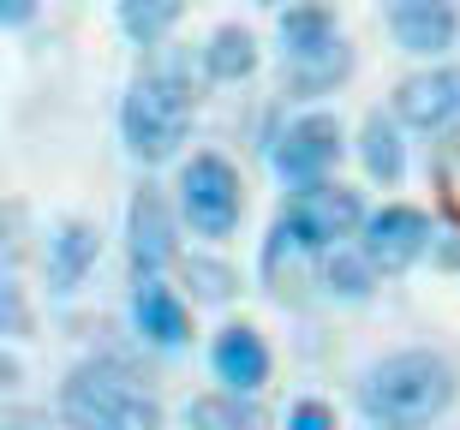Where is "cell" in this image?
<instances>
[{
	"mask_svg": "<svg viewBox=\"0 0 460 430\" xmlns=\"http://www.w3.org/2000/svg\"><path fill=\"white\" fill-rule=\"evenodd\" d=\"M18 258H24V209L6 204L0 209V269H13Z\"/></svg>",
	"mask_w": 460,
	"mask_h": 430,
	"instance_id": "23",
	"label": "cell"
},
{
	"mask_svg": "<svg viewBox=\"0 0 460 430\" xmlns=\"http://www.w3.org/2000/svg\"><path fill=\"white\" fill-rule=\"evenodd\" d=\"M430 215L412 204H383V209H365L358 222V251L371 258L376 276H407L412 263L430 251Z\"/></svg>",
	"mask_w": 460,
	"mask_h": 430,
	"instance_id": "7",
	"label": "cell"
},
{
	"mask_svg": "<svg viewBox=\"0 0 460 430\" xmlns=\"http://www.w3.org/2000/svg\"><path fill=\"white\" fill-rule=\"evenodd\" d=\"M209 364H216V377L227 389H239V395H257L270 382V347H263V335L252 323H227L216 335V347H209Z\"/></svg>",
	"mask_w": 460,
	"mask_h": 430,
	"instance_id": "13",
	"label": "cell"
},
{
	"mask_svg": "<svg viewBox=\"0 0 460 430\" xmlns=\"http://www.w3.org/2000/svg\"><path fill=\"white\" fill-rule=\"evenodd\" d=\"M60 425L66 430H162V400L119 359H84L60 382Z\"/></svg>",
	"mask_w": 460,
	"mask_h": 430,
	"instance_id": "3",
	"label": "cell"
},
{
	"mask_svg": "<svg viewBox=\"0 0 460 430\" xmlns=\"http://www.w3.org/2000/svg\"><path fill=\"white\" fill-rule=\"evenodd\" d=\"M0 430H49L42 413H0Z\"/></svg>",
	"mask_w": 460,
	"mask_h": 430,
	"instance_id": "28",
	"label": "cell"
},
{
	"mask_svg": "<svg viewBox=\"0 0 460 430\" xmlns=\"http://www.w3.org/2000/svg\"><path fill=\"white\" fill-rule=\"evenodd\" d=\"M186 425L191 430H270V413H263L252 395L222 389V395H198V400H191Z\"/></svg>",
	"mask_w": 460,
	"mask_h": 430,
	"instance_id": "18",
	"label": "cell"
},
{
	"mask_svg": "<svg viewBox=\"0 0 460 430\" xmlns=\"http://www.w3.org/2000/svg\"><path fill=\"white\" fill-rule=\"evenodd\" d=\"M281 222L293 227L299 251H335V245L358 240V222H365V197L341 180H311V186H293L288 204H281Z\"/></svg>",
	"mask_w": 460,
	"mask_h": 430,
	"instance_id": "5",
	"label": "cell"
},
{
	"mask_svg": "<svg viewBox=\"0 0 460 430\" xmlns=\"http://www.w3.org/2000/svg\"><path fill=\"white\" fill-rule=\"evenodd\" d=\"M18 382H24V364H18L13 353H0V395H13Z\"/></svg>",
	"mask_w": 460,
	"mask_h": 430,
	"instance_id": "27",
	"label": "cell"
},
{
	"mask_svg": "<svg viewBox=\"0 0 460 430\" xmlns=\"http://www.w3.org/2000/svg\"><path fill=\"white\" fill-rule=\"evenodd\" d=\"M132 329L150 347H186L191 341V311L162 276H144V281H132Z\"/></svg>",
	"mask_w": 460,
	"mask_h": 430,
	"instance_id": "12",
	"label": "cell"
},
{
	"mask_svg": "<svg viewBox=\"0 0 460 430\" xmlns=\"http://www.w3.org/2000/svg\"><path fill=\"white\" fill-rule=\"evenodd\" d=\"M455 395H460L455 364L443 353H425V347L389 353L358 377V413L371 430H430L455 407Z\"/></svg>",
	"mask_w": 460,
	"mask_h": 430,
	"instance_id": "1",
	"label": "cell"
},
{
	"mask_svg": "<svg viewBox=\"0 0 460 430\" xmlns=\"http://www.w3.org/2000/svg\"><path fill=\"white\" fill-rule=\"evenodd\" d=\"M119 31L132 36L137 48H162L173 36V24L186 18V0H114Z\"/></svg>",
	"mask_w": 460,
	"mask_h": 430,
	"instance_id": "19",
	"label": "cell"
},
{
	"mask_svg": "<svg viewBox=\"0 0 460 430\" xmlns=\"http://www.w3.org/2000/svg\"><path fill=\"white\" fill-rule=\"evenodd\" d=\"M353 150H358V168L371 173L376 186H401V180H407V138H401V120H394V114L371 108L365 126H358Z\"/></svg>",
	"mask_w": 460,
	"mask_h": 430,
	"instance_id": "15",
	"label": "cell"
},
{
	"mask_svg": "<svg viewBox=\"0 0 460 430\" xmlns=\"http://www.w3.org/2000/svg\"><path fill=\"white\" fill-rule=\"evenodd\" d=\"M401 126L412 132H455L460 126V66H425V72H407L394 84V108H389Z\"/></svg>",
	"mask_w": 460,
	"mask_h": 430,
	"instance_id": "9",
	"label": "cell"
},
{
	"mask_svg": "<svg viewBox=\"0 0 460 430\" xmlns=\"http://www.w3.org/2000/svg\"><path fill=\"white\" fill-rule=\"evenodd\" d=\"M353 48L347 42H329L323 54H305V60H288L281 72V96H299V102H317V96H335V90L353 78Z\"/></svg>",
	"mask_w": 460,
	"mask_h": 430,
	"instance_id": "17",
	"label": "cell"
},
{
	"mask_svg": "<svg viewBox=\"0 0 460 430\" xmlns=\"http://www.w3.org/2000/svg\"><path fill=\"white\" fill-rule=\"evenodd\" d=\"M36 18V0H0V31H24Z\"/></svg>",
	"mask_w": 460,
	"mask_h": 430,
	"instance_id": "25",
	"label": "cell"
},
{
	"mask_svg": "<svg viewBox=\"0 0 460 430\" xmlns=\"http://www.w3.org/2000/svg\"><path fill=\"white\" fill-rule=\"evenodd\" d=\"M180 269H186L191 293H198V299H209V305H222V299H234V287H239V276L227 269L222 258H180Z\"/></svg>",
	"mask_w": 460,
	"mask_h": 430,
	"instance_id": "22",
	"label": "cell"
},
{
	"mask_svg": "<svg viewBox=\"0 0 460 430\" xmlns=\"http://www.w3.org/2000/svg\"><path fill=\"white\" fill-rule=\"evenodd\" d=\"M257 6H281V0H257Z\"/></svg>",
	"mask_w": 460,
	"mask_h": 430,
	"instance_id": "29",
	"label": "cell"
},
{
	"mask_svg": "<svg viewBox=\"0 0 460 430\" xmlns=\"http://www.w3.org/2000/svg\"><path fill=\"white\" fill-rule=\"evenodd\" d=\"M245 215V186H239V168L216 150H198L180 168V222L198 233V240H227Z\"/></svg>",
	"mask_w": 460,
	"mask_h": 430,
	"instance_id": "4",
	"label": "cell"
},
{
	"mask_svg": "<svg viewBox=\"0 0 460 430\" xmlns=\"http://www.w3.org/2000/svg\"><path fill=\"white\" fill-rule=\"evenodd\" d=\"M191 114H198V90H191L186 60L155 54L150 66H137V78L119 96V138L144 168H162L191 138Z\"/></svg>",
	"mask_w": 460,
	"mask_h": 430,
	"instance_id": "2",
	"label": "cell"
},
{
	"mask_svg": "<svg viewBox=\"0 0 460 430\" xmlns=\"http://www.w3.org/2000/svg\"><path fill=\"white\" fill-rule=\"evenodd\" d=\"M198 60H204L209 84H245V78H257V66H263V48H257V36L245 31V24H216L209 42L198 48Z\"/></svg>",
	"mask_w": 460,
	"mask_h": 430,
	"instance_id": "16",
	"label": "cell"
},
{
	"mask_svg": "<svg viewBox=\"0 0 460 430\" xmlns=\"http://www.w3.org/2000/svg\"><path fill=\"white\" fill-rule=\"evenodd\" d=\"M323 287L335 293V299H347V305H365V299L376 293L371 258H365L358 245H335V251H323Z\"/></svg>",
	"mask_w": 460,
	"mask_h": 430,
	"instance_id": "20",
	"label": "cell"
},
{
	"mask_svg": "<svg viewBox=\"0 0 460 430\" xmlns=\"http://www.w3.org/2000/svg\"><path fill=\"white\" fill-rule=\"evenodd\" d=\"M126 258H132V281L162 276L168 263H180V215H173L168 191L150 180L126 204Z\"/></svg>",
	"mask_w": 460,
	"mask_h": 430,
	"instance_id": "8",
	"label": "cell"
},
{
	"mask_svg": "<svg viewBox=\"0 0 460 430\" xmlns=\"http://www.w3.org/2000/svg\"><path fill=\"white\" fill-rule=\"evenodd\" d=\"M96 258H102V233H96L90 222H78V215L60 222L49 233V245H42V276H49V293H60V299L78 293V287H84V276L96 269Z\"/></svg>",
	"mask_w": 460,
	"mask_h": 430,
	"instance_id": "11",
	"label": "cell"
},
{
	"mask_svg": "<svg viewBox=\"0 0 460 430\" xmlns=\"http://www.w3.org/2000/svg\"><path fill=\"white\" fill-rule=\"evenodd\" d=\"M430 258L443 269H460V233H430Z\"/></svg>",
	"mask_w": 460,
	"mask_h": 430,
	"instance_id": "26",
	"label": "cell"
},
{
	"mask_svg": "<svg viewBox=\"0 0 460 430\" xmlns=\"http://www.w3.org/2000/svg\"><path fill=\"white\" fill-rule=\"evenodd\" d=\"M275 36H281V60H305V54H323L329 42H341V18L329 0H288Z\"/></svg>",
	"mask_w": 460,
	"mask_h": 430,
	"instance_id": "14",
	"label": "cell"
},
{
	"mask_svg": "<svg viewBox=\"0 0 460 430\" xmlns=\"http://www.w3.org/2000/svg\"><path fill=\"white\" fill-rule=\"evenodd\" d=\"M288 430H335V413H329L323 400H299L288 413Z\"/></svg>",
	"mask_w": 460,
	"mask_h": 430,
	"instance_id": "24",
	"label": "cell"
},
{
	"mask_svg": "<svg viewBox=\"0 0 460 430\" xmlns=\"http://www.w3.org/2000/svg\"><path fill=\"white\" fill-rule=\"evenodd\" d=\"M31 335H36L31 293L18 287L13 269H0V341H31Z\"/></svg>",
	"mask_w": 460,
	"mask_h": 430,
	"instance_id": "21",
	"label": "cell"
},
{
	"mask_svg": "<svg viewBox=\"0 0 460 430\" xmlns=\"http://www.w3.org/2000/svg\"><path fill=\"white\" fill-rule=\"evenodd\" d=\"M383 18H389L394 48L412 54V60H437V54L455 48V36H460V6L455 0H389Z\"/></svg>",
	"mask_w": 460,
	"mask_h": 430,
	"instance_id": "10",
	"label": "cell"
},
{
	"mask_svg": "<svg viewBox=\"0 0 460 430\" xmlns=\"http://www.w3.org/2000/svg\"><path fill=\"white\" fill-rule=\"evenodd\" d=\"M341 155H347L341 114H329V108H305V114H293V120L275 132L270 168H275V180H288V186H311V180H329Z\"/></svg>",
	"mask_w": 460,
	"mask_h": 430,
	"instance_id": "6",
	"label": "cell"
}]
</instances>
